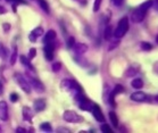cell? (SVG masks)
Wrapping results in <instances>:
<instances>
[{
  "mask_svg": "<svg viewBox=\"0 0 158 133\" xmlns=\"http://www.w3.org/2000/svg\"><path fill=\"white\" fill-rule=\"evenodd\" d=\"M152 5H154V1H152V0H148V1L143 2L142 5H140L137 9L133 10L132 16H131L132 21L134 22V23H140V22L143 21V18L146 17V14H147V10L152 6Z\"/></svg>",
  "mask_w": 158,
  "mask_h": 133,
  "instance_id": "cell-1",
  "label": "cell"
},
{
  "mask_svg": "<svg viewBox=\"0 0 158 133\" xmlns=\"http://www.w3.org/2000/svg\"><path fill=\"white\" fill-rule=\"evenodd\" d=\"M127 30H129V18L123 17L122 19L118 22L117 27H116V30L114 31V36L117 38V39H121V38H123V36L126 34Z\"/></svg>",
  "mask_w": 158,
  "mask_h": 133,
  "instance_id": "cell-2",
  "label": "cell"
},
{
  "mask_svg": "<svg viewBox=\"0 0 158 133\" xmlns=\"http://www.w3.org/2000/svg\"><path fill=\"white\" fill-rule=\"evenodd\" d=\"M15 79L17 81L18 85L21 86V89L26 94H30L32 90V86L30 84V82L27 81V79H25L22 74H15Z\"/></svg>",
  "mask_w": 158,
  "mask_h": 133,
  "instance_id": "cell-3",
  "label": "cell"
},
{
  "mask_svg": "<svg viewBox=\"0 0 158 133\" xmlns=\"http://www.w3.org/2000/svg\"><path fill=\"white\" fill-rule=\"evenodd\" d=\"M63 118L66 122H69V123H79L82 121V117L77 113L74 112V110H66V112H64Z\"/></svg>",
  "mask_w": 158,
  "mask_h": 133,
  "instance_id": "cell-4",
  "label": "cell"
},
{
  "mask_svg": "<svg viewBox=\"0 0 158 133\" xmlns=\"http://www.w3.org/2000/svg\"><path fill=\"white\" fill-rule=\"evenodd\" d=\"M91 112H92V114H94V118L97 119L98 122H100V123L105 122L104 114H102L100 107H99L98 105H96V104L94 105V107H92V110H91Z\"/></svg>",
  "mask_w": 158,
  "mask_h": 133,
  "instance_id": "cell-5",
  "label": "cell"
},
{
  "mask_svg": "<svg viewBox=\"0 0 158 133\" xmlns=\"http://www.w3.org/2000/svg\"><path fill=\"white\" fill-rule=\"evenodd\" d=\"M79 106L80 108L82 109V110H88V112H91L92 110V107H94V102H91L90 100H88L85 97L83 98V99H81V100L79 101Z\"/></svg>",
  "mask_w": 158,
  "mask_h": 133,
  "instance_id": "cell-6",
  "label": "cell"
},
{
  "mask_svg": "<svg viewBox=\"0 0 158 133\" xmlns=\"http://www.w3.org/2000/svg\"><path fill=\"white\" fill-rule=\"evenodd\" d=\"M29 76V75H27ZM27 79L30 80L29 82L30 84H31V86H33L34 89H35L38 92H42V91H44V86H43V84L41 82H40L38 79H34V77H27Z\"/></svg>",
  "mask_w": 158,
  "mask_h": 133,
  "instance_id": "cell-7",
  "label": "cell"
},
{
  "mask_svg": "<svg viewBox=\"0 0 158 133\" xmlns=\"http://www.w3.org/2000/svg\"><path fill=\"white\" fill-rule=\"evenodd\" d=\"M43 52H44L47 60H52V58H54V46H52V43H46Z\"/></svg>",
  "mask_w": 158,
  "mask_h": 133,
  "instance_id": "cell-8",
  "label": "cell"
},
{
  "mask_svg": "<svg viewBox=\"0 0 158 133\" xmlns=\"http://www.w3.org/2000/svg\"><path fill=\"white\" fill-rule=\"evenodd\" d=\"M131 100L137 101V102H142V101L147 100V94L142 92V91H138L131 94Z\"/></svg>",
  "mask_w": 158,
  "mask_h": 133,
  "instance_id": "cell-9",
  "label": "cell"
},
{
  "mask_svg": "<svg viewBox=\"0 0 158 133\" xmlns=\"http://www.w3.org/2000/svg\"><path fill=\"white\" fill-rule=\"evenodd\" d=\"M0 119L2 121L8 119V106L5 101H0Z\"/></svg>",
  "mask_w": 158,
  "mask_h": 133,
  "instance_id": "cell-10",
  "label": "cell"
},
{
  "mask_svg": "<svg viewBox=\"0 0 158 133\" xmlns=\"http://www.w3.org/2000/svg\"><path fill=\"white\" fill-rule=\"evenodd\" d=\"M43 34V29L42 27H35V29L33 30L32 32H31V34L29 35V39L31 42H35L36 39L39 38V36H41Z\"/></svg>",
  "mask_w": 158,
  "mask_h": 133,
  "instance_id": "cell-11",
  "label": "cell"
},
{
  "mask_svg": "<svg viewBox=\"0 0 158 133\" xmlns=\"http://www.w3.org/2000/svg\"><path fill=\"white\" fill-rule=\"evenodd\" d=\"M33 107H34V110H35V112H42L43 109L46 108V100H44L43 98L36 99V100L34 101Z\"/></svg>",
  "mask_w": 158,
  "mask_h": 133,
  "instance_id": "cell-12",
  "label": "cell"
},
{
  "mask_svg": "<svg viewBox=\"0 0 158 133\" xmlns=\"http://www.w3.org/2000/svg\"><path fill=\"white\" fill-rule=\"evenodd\" d=\"M86 50H88V46H86L85 43H76V44H74V51H75V54L83 55L84 52H86Z\"/></svg>",
  "mask_w": 158,
  "mask_h": 133,
  "instance_id": "cell-13",
  "label": "cell"
},
{
  "mask_svg": "<svg viewBox=\"0 0 158 133\" xmlns=\"http://www.w3.org/2000/svg\"><path fill=\"white\" fill-rule=\"evenodd\" d=\"M32 117H33V113H32V109L30 107H23V118L27 121V122H31L32 121Z\"/></svg>",
  "mask_w": 158,
  "mask_h": 133,
  "instance_id": "cell-14",
  "label": "cell"
},
{
  "mask_svg": "<svg viewBox=\"0 0 158 133\" xmlns=\"http://www.w3.org/2000/svg\"><path fill=\"white\" fill-rule=\"evenodd\" d=\"M56 32H55L54 30H49L47 33H46V35H44V39H43V41H44V43H50L52 42L55 39H56Z\"/></svg>",
  "mask_w": 158,
  "mask_h": 133,
  "instance_id": "cell-15",
  "label": "cell"
},
{
  "mask_svg": "<svg viewBox=\"0 0 158 133\" xmlns=\"http://www.w3.org/2000/svg\"><path fill=\"white\" fill-rule=\"evenodd\" d=\"M19 60H21V63L23 65L27 66V69H30L31 71H34V69H33V65L31 64V59H29V57L26 58L25 56H21V57H19Z\"/></svg>",
  "mask_w": 158,
  "mask_h": 133,
  "instance_id": "cell-16",
  "label": "cell"
},
{
  "mask_svg": "<svg viewBox=\"0 0 158 133\" xmlns=\"http://www.w3.org/2000/svg\"><path fill=\"white\" fill-rule=\"evenodd\" d=\"M109 118H110L111 124L115 126V127H117V126H118V118H117V116H116L115 113H114V112L109 113Z\"/></svg>",
  "mask_w": 158,
  "mask_h": 133,
  "instance_id": "cell-17",
  "label": "cell"
},
{
  "mask_svg": "<svg viewBox=\"0 0 158 133\" xmlns=\"http://www.w3.org/2000/svg\"><path fill=\"white\" fill-rule=\"evenodd\" d=\"M132 86L134 89H141L143 86V81L141 79H134L132 81Z\"/></svg>",
  "mask_w": 158,
  "mask_h": 133,
  "instance_id": "cell-18",
  "label": "cell"
},
{
  "mask_svg": "<svg viewBox=\"0 0 158 133\" xmlns=\"http://www.w3.org/2000/svg\"><path fill=\"white\" fill-rule=\"evenodd\" d=\"M104 36L106 40H109L111 39V36H113V30H111V27L109 25L106 26V29H105V33H104Z\"/></svg>",
  "mask_w": 158,
  "mask_h": 133,
  "instance_id": "cell-19",
  "label": "cell"
},
{
  "mask_svg": "<svg viewBox=\"0 0 158 133\" xmlns=\"http://www.w3.org/2000/svg\"><path fill=\"white\" fill-rule=\"evenodd\" d=\"M39 5H40V7L43 9V11H46V14H49V13H50L49 6H48V4H47V1H46V0H39Z\"/></svg>",
  "mask_w": 158,
  "mask_h": 133,
  "instance_id": "cell-20",
  "label": "cell"
},
{
  "mask_svg": "<svg viewBox=\"0 0 158 133\" xmlns=\"http://www.w3.org/2000/svg\"><path fill=\"white\" fill-rule=\"evenodd\" d=\"M40 129L42 130V131H44V132H51V131H52V127H51V125L47 122L42 123V124L40 125Z\"/></svg>",
  "mask_w": 158,
  "mask_h": 133,
  "instance_id": "cell-21",
  "label": "cell"
},
{
  "mask_svg": "<svg viewBox=\"0 0 158 133\" xmlns=\"http://www.w3.org/2000/svg\"><path fill=\"white\" fill-rule=\"evenodd\" d=\"M123 91H124V88H123L121 84H116L115 89H114V91H113V92H114L115 94H121V92H123Z\"/></svg>",
  "mask_w": 158,
  "mask_h": 133,
  "instance_id": "cell-22",
  "label": "cell"
},
{
  "mask_svg": "<svg viewBox=\"0 0 158 133\" xmlns=\"http://www.w3.org/2000/svg\"><path fill=\"white\" fill-rule=\"evenodd\" d=\"M101 131H102L104 133H113L111 129L109 127V125H107V124H102V125H101Z\"/></svg>",
  "mask_w": 158,
  "mask_h": 133,
  "instance_id": "cell-23",
  "label": "cell"
},
{
  "mask_svg": "<svg viewBox=\"0 0 158 133\" xmlns=\"http://www.w3.org/2000/svg\"><path fill=\"white\" fill-rule=\"evenodd\" d=\"M115 96H116V94H114V92H111V94H109V104H110L113 107H115V106H116L115 99H114V98H115Z\"/></svg>",
  "mask_w": 158,
  "mask_h": 133,
  "instance_id": "cell-24",
  "label": "cell"
},
{
  "mask_svg": "<svg viewBox=\"0 0 158 133\" xmlns=\"http://www.w3.org/2000/svg\"><path fill=\"white\" fill-rule=\"evenodd\" d=\"M141 47H142V49L146 51H149L151 48H152L150 43H148V42H141Z\"/></svg>",
  "mask_w": 158,
  "mask_h": 133,
  "instance_id": "cell-25",
  "label": "cell"
},
{
  "mask_svg": "<svg viewBox=\"0 0 158 133\" xmlns=\"http://www.w3.org/2000/svg\"><path fill=\"white\" fill-rule=\"evenodd\" d=\"M100 5H101V0H94V11H98L100 9Z\"/></svg>",
  "mask_w": 158,
  "mask_h": 133,
  "instance_id": "cell-26",
  "label": "cell"
},
{
  "mask_svg": "<svg viewBox=\"0 0 158 133\" xmlns=\"http://www.w3.org/2000/svg\"><path fill=\"white\" fill-rule=\"evenodd\" d=\"M74 44H75V39H74L73 36H71V38L67 40V47L73 48V47H74Z\"/></svg>",
  "mask_w": 158,
  "mask_h": 133,
  "instance_id": "cell-27",
  "label": "cell"
},
{
  "mask_svg": "<svg viewBox=\"0 0 158 133\" xmlns=\"http://www.w3.org/2000/svg\"><path fill=\"white\" fill-rule=\"evenodd\" d=\"M61 69V64L60 63H55L54 65H52V71L54 72H58L59 69Z\"/></svg>",
  "mask_w": 158,
  "mask_h": 133,
  "instance_id": "cell-28",
  "label": "cell"
},
{
  "mask_svg": "<svg viewBox=\"0 0 158 133\" xmlns=\"http://www.w3.org/2000/svg\"><path fill=\"white\" fill-rule=\"evenodd\" d=\"M6 1L9 2V4H13V5H17L18 2H19V4H25L24 0H6Z\"/></svg>",
  "mask_w": 158,
  "mask_h": 133,
  "instance_id": "cell-29",
  "label": "cell"
},
{
  "mask_svg": "<svg viewBox=\"0 0 158 133\" xmlns=\"http://www.w3.org/2000/svg\"><path fill=\"white\" fill-rule=\"evenodd\" d=\"M16 59H17V54H16V51H14V54L11 55V57H10V64L15 65V63H16Z\"/></svg>",
  "mask_w": 158,
  "mask_h": 133,
  "instance_id": "cell-30",
  "label": "cell"
},
{
  "mask_svg": "<svg viewBox=\"0 0 158 133\" xmlns=\"http://www.w3.org/2000/svg\"><path fill=\"white\" fill-rule=\"evenodd\" d=\"M36 55V49L34 48H31V50H30V54H29V59H32L34 58V56Z\"/></svg>",
  "mask_w": 158,
  "mask_h": 133,
  "instance_id": "cell-31",
  "label": "cell"
},
{
  "mask_svg": "<svg viewBox=\"0 0 158 133\" xmlns=\"http://www.w3.org/2000/svg\"><path fill=\"white\" fill-rule=\"evenodd\" d=\"M135 73H137V71H135V69H133L132 67H130L129 69V71H127V72H126V75L127 76H132V75H134V74H135Z\"/></svg>",
  "mask_w": 158,
  "mask_h": 133,
  "instance_id": "cell-32",
  "label": "cell"
},
{
  "mask_svg": "<svg viewBox=\"0 0 158 133\" xmlns=\"http://www.w3.org/2000/svg\"><path fill=\"white\" fill-rule=\"evenodd\" d=\"M10 100L13 101V102H15V101L18 100V94H10Z\"/></svg>",
  "mask_w": 158,
  "mask_h": 133,
  "instance_id": "cell-33",
  "label": "cell"
},
{
  "mask_svg": "<svg viewBox=\"0 0 158 133\" xmlns=\"http://www.w3.org/2000/svg\"><path fill=\"white\" fill-rule=\"evenodd\" d=\"M111 2L115 5V6H121L123 4V0H111Z\"/></svg>",
  "mask_w": 158,
  "mask_h": 133,
  "instance_id": "cell-34",
  "label": "cell"
},
{
  "mask_svg": "<svg viewBox=\"0 0 158 133\" xmlns=\"http://www.w3.org/2000/svg\"><path fill=\"white\" fill-rule=\"evenodd\" d=\"M16 132L17 133H26L27 132V130L24 129V127H17V129H16Z\"/></svg>",
  "mask_w": 158,
  "mask_h": 133,
  "instance_id": "cell-35",
  "label": "cell"
},
{
  "mask_svg": "<svg viewBox=\"0 0 158 133\" xmlns=\"http://www.w3.org/2000/svg\"><path fill=\"white\" fill-rule=\"evenodd\" d=\"M5 13H7L6 8H5L4 6H0V15H4Z\"/></svg>",
  "mask_w": 158,
  "mask_h": 133,
  "instance_id": "cell-36",
  "label": "cell"
},
{
  "mask_svg": "<svg viewBox=\"0 0 158 133\" xmlns=\"http://www.w3.org/2000/svg\"><path fill=\"white\" fill-rule=\"evenodd\" d=\"M10 29V25L9 24H4V30H5V32H7L8 30Z\"/></svg>",
  "mask_w": 158,
  "mask_h": 133,
  "instance_id": "cell-37",
  "label": "cell"
},
{
  "mask_svg": "<svg viewBox=\"0 0 158 133\" xmlns=\"http://www.w3.org/2000/svg\"><path fill=\"white\" fill-rule=\"evenodd\" d=\"M2 91H4V88H2V84H1V82H0V94H2Z\"/></svg>",
  "mask_w": 158,
  "mask_h": 133,
  "instance_id": "cell-38",
  "label": "cell"
},
{
  "mask_svg": "<svg viewBox=\"0 0 158 133\" xmlns=\"http://www.w3.org/2000/svg\"><path fill=\"white\" fill-rule=\"evenodd\" d=\"M156 9L158 10V1H157V4H156Z\"/></svg>",
  "mask_w": 158,
  "mask_h": 133,
  "instance_id": "cell-39",
  "label": "cell"
},
{
  "mask_svg": "<svg viewBox=\"0 0 158 133\" xmlns=\"http://www.w3.org/2000/svg\"><path fill=\"white\" fill-rule=\"evenodd\" d=\"M156 42H157V43H158V35H157V36H156Z\"/></svg>",
  "mask_w": 158,
  "mask_h": 133,
  "instance_id": "cell-40",
  "label": "cell"
},
{
  "mask_svg": "<svg viewBox=\"0 0 158 133\" xmlns=\"http://www.w3.org/2000/svg\"><path fill=\"white\" fill-rule=\"evenodd\" d=\"M0 132H1V127H0Z\"/></svg>",
  "mask_w": 158,
  "mask_h": 133,
  "instance_id": "cell-41",
  "label": "cell"
}]
</instances>
